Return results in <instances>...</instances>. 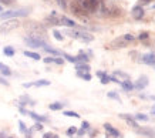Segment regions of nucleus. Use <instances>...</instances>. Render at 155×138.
<instances>
[{
    "label": "nucleus",
    "instance_id": "27",
    "mask_svg": "<svg viewBox=\"0 0 155 138\" xmlns=\"http://www.w3.org/2000/svg\"><path fill=\"white\" fill-rule=\"evenodd\" d=\"M64 115H67V117H74V118H80V115L77 114V113H74V111H64Z\"/></svg>",
    "mask_w": 155,
    "mask_h": 138
},
{
    "label": "nucleus",
    "instance_id": "17",
    "mask_svg": "<svg viewBox=\"0 0 155 138\" xmlns=\"http://www.w3.org/2000/svg\"><path fill=\"white\" fill-rule=\"evenodd\" d=\"M120 84H121V87H122V88H124V90H125V91H131L132 88H134V84H132V83H131V81H130V80L121 81Z\"/></svg>",
    "mask_w": 155,
    "mask_h": 138
},
{
    "label": "nucleus",
    "instance_id": "18",
    "mask_svg": "<svg viewBox=\"0 0 155 138\" xmlns=\"http://www.w3.org/2000/svg\"><path fill=\"white\" fill-rule=\"evenodd\" d=\"M0 73H2V74H5V76H12L10 68L6 66V64H3V63H0Z\"/></svg>",
    "mask_w": 155,
    "mask_h": 138
},
{
    "label": "nucleus",
    "instance_id": "3",
    "mask_svg": "<svg viewBox=\"0 0 155 138\" xmlns=\"http://www.w3.org/2000/svg\"><path fill=\"white\" fill-rule=\"evenodd\" d=\"M77 3H78L87 13H95L100 7L98 0H77Z\"/></svg>",
    "mask_w": 155,
    "mask_h": 138
},
{
    "label": "nucleus",
    "instance_id": "19",
    "mask_svg": "<svg viewBox=\"0 0 155 138\" xmlns=\"http://www.w3.org/2000/svg\"><path fill=\"white\" fill-rule=\"evenodd\" d=\"M24 56L26 57H30V58H33V60H40V54H37V53H33V51H28V50H26L24 51Z\"/></svg>",
    "mask_w": 155,
    "mask_h": 138
},
{
    "label": "nucleus",
    "instance_id": "15",
    "mask_svg": "<svg viewBox=\"0 0 155 138\" xmlns=\"http://www.w3.org/2000/svg\"><path fill=\"white\" fill-rule=\"evenodd\" d=\"M120 117H121V118H124V120H127V123L130 124V125H132V127H134L135 130L140 128V125H138V124L134 121V118H132V117H130L128 114H120Z\"/></svg>",
    "mask_w": 155,
    "mask_h": 138
},
{
    "label": "nucleus",
    "instance_id": "12",
    "mask_svg": "<svg viewBox=\"0 0 155 138\" xmlns=\"http://www.w3.org/2000/svg\"><path fill=\"white\" fill-rule=\"evenodd\" d=\"M147 86H148V77H147V76H142L140 80L137 81L135 88H137V90H142V88H145Z\"/></svg>",
    "mask_w": 155,
    "mask_h": 138
},
{
    "label": "nucleus",
    "instance_id": "1",
    "mask_svg": "<svg viewBox=\"0 0 155 138\" xmlns=\"http://www.w3.org/2000/svg\"><path fill=\"white\" fill-rule=\"evenodd\" d=\"M30 13V9H17V10H9L5 13H0V19L7 20V19H14V17H26Z\"/></svg>",
    "mask_w": 155,
    "mask_h": 138
},
{
    "label": "nucleus",
    "instance_id": "6",
    "mask_svg": "<svg viewBox=\"0 0 155 138\" xmlns=\"http://www.w3.org/2000/svg\"><path fill=\"white\" fill-rule=\"evenodd\" d=\"M70 9H71V12H73V15H75L77 17H80V19H83V20H85V10L81 7L77 2H73L70 5Z\"/></svg>",
    "mask_w": 155,
    "mask_h": 138
},
{
    "label": "nucleus",
    "instance_id": "4",
    "mask_svg": "<svg viewBox=\"0 0 155 138\" xmlns=\"http://www.w3.org/2000/svg\"><path fill=\"white\" fill-rule=\"evenodd\" d=\"M66 34H68L70 37L73 38H78V40H83V41H91L93 40V36L88 33H83V31H75V30H67Z\"/></svg>",
    "mask_w": 155,
    "mask_h": 138
},
{
    "label": "nucleus",
    "instance_id": "35",
    "mask_svg": "<svg viewBox=\"0 0 155 138\" xmlns=\"http://www.w3.org/2000/svg\"><path fill=\"white\" fill-rule=\"evenodd\" d=\"M108 97H111V98H115V100H118V101H120V97H118V95L115 94L114 91H111V93H108Z\"/></svg>",
    "mask_w": 155,
    "mask_h": 138
},
{
    "label": "nucleus",
    "instance_id": "47",
    "mask_svg": "<svg viewBox=\"0 0 155 138\" xmlns=\"http://www.w3.org/2000/svg\"><path fill=\"white\" fill-rule=\"evenodd\" d=\"M0 13H2V6H0Z\"/></svg>",
    "mask_w": 155,
    "mask_h": 138
},
{
    "label": "nucleus",
    "instance_id": "20",
    "mask_svg": "<svg viewBox=\"0 0 155 138\" xmlns=\"http://www.w3.org/2000/svg\"><path fill=\"white\" fill-rule=\"evenodd\" d=\"M77 70L78 71H85V73H88L90 71V66L88 64H85V63H77Z\"/></svg>",
    "mask_w": 155,
    "mask_h": 138
},
{
    "label": "nucleus",
    "instance_id": "39",
    "mask_svg": "<svg viewBox=\"0 0 155 138\" xmlns=\"http://www.w3.org/2000/svg\"><path fill=\"white\" fill-rule=\"evenodd\" d=\"M90 128V124L87 121H83V130H88Z\"/></svg>",
    "mask_w": 155,
    "mask_h": 138
},
{
    "label": "nucleus",
    "instance_id": "44",
    "mask_svg": "<svg viewBox=\"0 0 155 138\" xmlns=\"http://www.w3.org/2000/svg\"><path fill=\"white\" fill-rule=\"evenodd\" d=\"M34 128H36V130H41V128H43V125H41L40 123H37L36 125H34Z\"/></svg>",
    "mask_w": 155,
    "mask_h": 138
},
{
    "label": "nucleus",
    "instance_id": "22",
    "mask_svg": "<svg viewBox=\"0 0 155 138\" xmlns=\"http://www.w3.org/2000/svg\"><path fill=\"white\" fill-rule=\"evenodd\" d=\"M63 107H64V104H61V103H53V104H50V110H53V111H58Z\"/></svg>",
    "mask_w": 155,
    "mask_h": 138
},
{
    "label": "nucleus",
    "instance_id": "37",
    "mask_svg": "<svg viewBox=\"0 0 155 138\" xmlns=\"http://www.w3.org/2000/svg\"><path fill=\"white\" fill-rule=\"evenodd\" d=\"M0 84H3V86H9V81H6L3 77H0Z\"/></svg>",
    "mask_w": 155,
    "mask_h": 138
},
{
    "label": "nucleus",
    "instance_id": "48",
    "mask_svg": "<svg viewBox=\"0 0 155 138\" xmlns=\"http://www.w3.org/2000/svg\"><path fill=\"white\" fill-rule=\"evenodd\" d=\"M154 9H155V5H154Z\"/></svg>",
    "mask_w": 155,
    "mask_h": 138
},
{
    "label": "nucleus",
    "instance_id": "41",
    "mask_svg": "<svg viewBox=\"0 0 155 138\" xmlns=\"http://www.w3.org/2000/svg\"><path fill=\"white\" fill-rule=\"evenodd\" d=\"M147 37H148V33H147V31H144V33L140 34V38H141V40L142 38H147Z\"/></svg>",
    "mask_w": 155,
    "mask_h": 138
},
{
    "label": "nucleus",
    "instance_id": "33",
    "mask_svg": "<svg viewBox=\"0 0 155 138\" xmlns=\"http://www.w3.org/2000/svg\"><path fill=\"white\" fill-rule=\"evenodd\" d=\"M19 125H20V131H21V133H27V128H26V125H24L23 121H19Z\"/></svg>",
    "mask_w": 155,
    "mask_h": 138
},
{
    "label": "nucleus",
    "instance_id": "43",
    "mask_svg": "<svg viewBox=\"0 0 155 138\" xmlns=\"http://www.w3.org/2000/svg\"><path fill=\"white\" fill-rule=\"evenodd\" d=\"M44 63H46V64H48V63H53V57H47V58H44Z\"/></svg>",
    "mask_w": 155,
    "mask_h": 138
},
{
    "label": "nucleus",
    "instance_id": "5",
    "mask_svg": "<svg viewBox=\"0 0 155 138\" xmlns=\"http://www.w3.org/2000/svg\"><path fill=\"white\" fill-rule=\"evenodd\" d=\"M24 41L30 46V47H46L47 44L44 43V40L40 37H34V36H30V37H26L24 38Z\"/></svg>",
    "mask_w": 155,
    "mask_h": 138
},
{
    "label": "nucleus",
    "instance_id": "38",
    "mask_svg": "<svg viewBox=\"0 0 155 138\" xmlns=\"http://www.w3.org/2000/svg\"><path fill=\"white\" fill-rule=\"evenodd\" d=\"M115 76H121V77H124V78H128L127 74H124V73H121V71H115Z\"/></svg>",
    "mask_w": 155,
    "mask_h": 138
},
{
    "label": "nucleus",
    "instance_id": "9",
    "mask_svg": "<svg viewBox=\"0 0 155 138\" xmlns=\"http://www.w3.org/2000/svg\"><path fill=\"white\" fill-rule=\"evenodd\" d=\"M20 111H21V113H24V114L30 115V117H31L33 120H36V121H40V123H43V121H47V117L38 115V114H36V113H31V111H24L23 108H20Z\"/></svg>",
    "mask_w": 155,
    "mask_h": 138
},
{
    "label": "nucleus",
    "instance_id": "23",
    "mask_svg": "<svg viewBox=\"0 0 155 138\" xmlns=\"http://www.w3.org/2000/svg\"><path fill=\"white\" fill-rule=\"evenodd\" d=\"M63 57H64V58H67V60H68V61H70V63H75V64H77V63H80V61H78V58H77V57H73V56H68V54H64V53H63Z\"/></svg>",
    "mask_w": 155,
    "mask_h": 138
},
{
    "label": "nucleus",
    "instance_id": "34",
    "mask_svg": "<svg viewBox=\"0 0 155 138\" xmlns=\"http://www.w3.org/2000/svg\"><path fill=\"white\" fill-rule=\"evenodd\" d=\"M53 63H56V64H63L64 60H63V58H58V57H53Z\"/></svg>",
    "mask_w": 155,
    "mask_h": 138
},
{
    "label": "nucleus",
    "instance_id": "16",
    "mask_svg": "<svg viewBox=\"0 0 155 138\" xmlns=\"http://www.w3.org/2000/svg\"><path fill=\"white\" fill-rule=\"evenodd\" d=\"M60 23H61V24H64V26H68V27H75L74 20H70L68 17H66V16L60 17Z\"/></svg>",
    "mask_w": 155,
    "mask_h": 138
},
{
    "label": "nucleus",
    "instance_id": "28",
    "mask_svg": "<svg viewBox=\"0 0 155 138\" xmlns=\"http://www.w3.org/2000/svg\"><path fill=\"white\" fill-rule=\"evenodd\" d=\"M44 50H46V51H48V53H51V54H57V56H58V54H61L60 51H57V50L51 48L50 46H46V47H44Z\"/></svg>",
    "mask_w": 155,
    "mask_h": 138
},
{
    "label": "nucleus",
    "instance_id": "8",
    "mask_svg": "<svg viewBox=\"0 0 155 138\" xmlns=\"http://www.w3.org/2000/svg\"><path fill=\"white\" fill-rule=\"evenodd\" d=\"M19 21L17 20H12V21H7L6 24H3V27H0V31H10V30L19 27Z\"/></svg>",
    "mask_w": 155,
    "mask_h": 138
},
{
    "label": "nucleus",
    "instance_id": "7",
    "mask_svg": "<svg viewBox=\"0 0 155 138\" xmlns=\"http://www.w3.org/2000/svg\"><path fill=\"white\" fill-rule=\"evenodd\" d=\"M108 47L110 48H122V47H127V41L124 40V38H115L113 40L111 43L108 44Z\"/></svg>",
    "mask_w": 155,
    "mask_h": 138
},
{
    "label": "nucleus",
    "instance_id": "24",
    "mask_svg": "<svg viewBox=\"0 0 155 138\" xmlns=\"http://www.w3.org/2000/svg\"><path fill=\"white\" fill-rule=\"evenodd\" d=\"M77 76L81 77V78H84V80H91V76H90L88 73H83V71H77Z\"/></svg>",
    "mask_w": 155,
    "mask_h": 138
},
{
    "label": "nucleus",
    "instance_id": "14",
    "mask_svg": "<svg viewBox=\"0 0 155 138\" xmlns=\"http://www.w3.org/2000/svg\"><path fill=\"white\" fill-rule=\"evenodd\" d=\"M132 16H134L137 20L142 19V16H144V10H142V7H140V6H135V7L132 9Z\"/></svg>",
    "mask_w": 155,
    "mask_h": 138
},
{
    "label": "nucleus",
    "instance_id": "21",
    "mask_svg": "<svg viewBox=\"0 0 155 138\" xmlns=\"http://www.w3.org/2000/svg\"><path fill=\"white\" fill-rule=\"evenodd\" d=\"M33 86H36V87L50 86V81H48V80H38V81H36V83H33Z\"/></svg>",
    "mask_w": 155,
    "mask_h": 138
},
{
    "label": "nucleus",
    "instance_id": "2",
    "mask_svg": "<svg viewBox=\"0 0 155 138\" xmlns=\"http://www.w3.org/2000/svg\"><path fill=\"white\" fill-rule=\"evenodd\" d=\"M26 29L28 30V33L34 36V37H40L41 38L44 34H46V29L44 26L40 23H27L26 24Z\"/></svg>",
    "mask_w": 155,
    "mask_h": 138
},
{
    "label": "nucleus",
    "instance_id": "30",
    "mask_svg": "<svg viewBox=\"0 0 155 138\" xmlns=\"http://www.w3.org/2000/svg\"><path fill=\"white\" fill-rule=\"evenodd\" d=\"M54 37H56V40H58V41H61V40H63V36H61V33L60 31H57V30H54Z\"/></svg>",
    "mask_w": 155,
    "mask_h": 138
},
{
    "label": "nucleus",
    "instance_id": "10",
    "mask_svg": "<svg viewBox=\"0 0 155 138\" xmlns=\"http://www.w3.org/2000/svg\"><path fill=\"white\" fill-rule=\"evenodd\" d=\"M142 63L154 66V64H155V54H154V53H148V54H144V56H142Z\"/></svg>",
    "mask_w": 155,
    "mask_h": 138
},
{
    "label": "nucleus",
    "instance_id": "45",
    "mask_svg": "<svg viewBox=\"0 0 155 138\" xmlns=\"http://www.w3.org/2000/svg\"><path fill=\"white\" fill-rule=\"evenodd\" d=\"M84 131H85V130H80V131H78V135H83V134H84Z\"/></svg>",
    "mask_w": 155,
    "mask_h": 138
},
{
    "label": "nucleus",
    "instance_id": "31",
    "mask_svg": "<svg viewBox=\"0 0 155 138\" xmlns=\"http://www.w3.org/2000/svg\"><path fill=\"white\" fill-rule=\"evenodd\" d=\"M122 38L128 43V41H132V40H134V36H132V34H125V36H122Z\"/></svg>",
    "mask_w": 155,
    "mask_h": 138
},
{
    "label": "nucleus",
    "instance_id": "25",
    "mask_svg": "<svg viewBox=\"0 0 155 138\" xmlns=\"http://www.w3.org/2000/svg\"><path fill=\"white\" fill-rule=\"evenodd\" d=\"M5 54L6 56H9V57L14 56V48L13 47H5Z\"/></svg>",
    "mask_w": 155,
    "mask_h": 138
},
{
    "label": "nucleus",
    "instance_id": "13",
    "mask_svg": "<svg viewBox=\"0 0 155 138\" xmlns=\"http://www.w3.org/2000/svg\"><path fill=\"white\" fill-rule=\"evenodd\" d=\"M104 128H105V131H107L108 134H111L114 138L120 137V131H117V130L114 128L113 125H110V124H104Z\"/></svg>",
    "mask_w": 155,
    "mask_h": 138
},
{
    "label": "nucleus",
    "instance_id": "32",
    "mask_svg": "<svg viewBox=\"0 0 155 138\" xmlns=\"http://www.w3.org/2000/svg\"><path fill=\"white\" fill-rule=\"evenodd\" d=\"M77 133V128L75 127H70V128L67 130V135H73V134Z\"/></svg>",
    "mask_w": 155,
    "mask_h": 138
},
{
    "label": "nucleus",
    "instance_id": "36",
    "mask_svg": "<svg viewBox=\"0 0 155 138\" xmlns=\"http://www.w3.org/2000/svg\"><path fill=\"white\" fill-rule=\"evenodd\" d=\"M57 3L60 5V7H63V9H66V0H57Z\"/></svg>",
    "mask_w": 155,
    "mask_h": 138
},
{
    "label": "nucleus",
    "instance_id": "40",
    "mask_svg": "<svg viewBox=\"0 0 155 138\" xmlns=\"http://www.w3.org/2000/svg\"><path fill=\"white\" fill-rule=\"evenodd\" d=\"M43 138H54V135H53L51 133H47V134H44V135H43Z\"/></svg>",
    "mask_w": 155,
    "mask_h": 138
},
{
    "label": "nucleus",
    "instance_id": "29",
    "mask_svg": "<svg viewBox=\"0 0 155 138\" xmlns=\"http://www.w3.org/2000/svg\"><path fill=\"white\" fill-rule=\"evenodd\" d=\"M135 120H141V121H147V120H148V117H147L145 114H137V115H135Z\"/></svg>",
    "mask_w": 155,
    "mask_h": 138
},
{
    "label": "nucleus",
    "instance_id": "11",
    "mask_svg": "<svg viewBox=\"0 0 155 138\" xmlns=\"http://www.w3.org/2000/svg\"><path fill=\"white\" fill-rule=\"evenodd\" d=\"M137 133L138 134H142V135H147L150 138H155V130L152 128H137Z\"/></svg>",
    "mask_w": 155,
    "mask_h": 138
},
{
    "label": "nucleus",
    "instance_id": "46",
    "mask_svg": "<svg viewBox=\"0 0 155 138\" xmlns=\"http://www.w3.org/2000/svg\"><path fill=\"white\" fill-rule=\"evenodd\" d=\"M151 113H152V114H155V107L152 108V111H151Z\"/></svg>",
    "mask_w": 155,
    "mask_h": 138
},
{
    "label": "nucleus",
    "instance_id": "26",
    "mask_svg": "<svg viewBox=\"0 0 155 138\" xmlns=\"http://www.w3.org/2000/svg\"><path fill=\"white\" fill-rule=\"evenodd\" d=\"M110 81H111V77H108L105 73H103V76H101V83H103V84H107Z\"/></svg>",
    "mask_w": 155,
    "mask_h": 138
},
{
    "label": "nucleus",
    "instance_id": "42",
    "mask_svg": "<svg viewBox=\"0 0 155 138\" xmlns=\"http://www.w3.org/2000/svg\"><path fill=\"white\" fill-rule=\"evenodd\" d=\"M2 3H5V5H12L13 3V0H0Z\"/></svg>",
    "mask_w": 155,
    "mask_h": 138
}]
</instances>
